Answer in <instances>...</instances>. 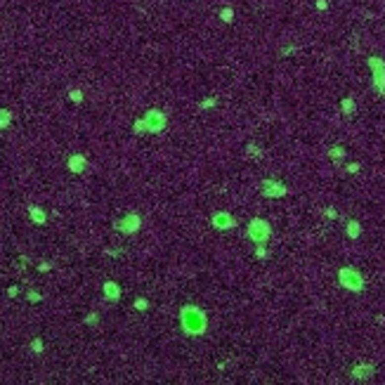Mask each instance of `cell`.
Segmentation results:
<instances>
[{
    "label": "cell",
    "mask_w": 385,
    "mask_h": 385,
    "mask_svg": "<svg viewBox=\"0 0 385 385\" xmlns=\"http://www.w3.org/2000/svg\"><path fill=\"white\" fill-rule=\"evenodd\" d=\"M180 321H182V329L187 333H192V336H199V333L206 331V314L201 310L192 307V305H187L180 312Z\"/></svg>",
    "instance_id": "obj_1"
},
{
    "label": "cell",
    "mask_w": 385,
    "mask_h": 385,
    "mask_svg": "<svg viewBox=\"0 0 385 385\" xmlns=\"http://www.w3.org/2000/svg\"><path fill=\"white\" fill-rule=\"evenodd\" d=\"M132 128H135V132H161V130L166 128V114L151 109V111L144 114V118L135 121Z\"/></svg>",
    "instance_id": "obj_2"
},
{
    "label": "cell",
    "mask_w": 385,
    "mask_h": 385,
    "mask_svg": "<svg viewBox=\"0 0 385 385\" xmlns=\"http://www.w3.org/2000/svg\"><path fill=\"white\" fill-rule=\"evenodd\" d=\"M366 64L371 69V83H374V90L378 95L385 97V62L381 57H369Z\"/></svg>",
    "instance_id": "obj_3"
},
{
    "label": "cell",
    "mask_w": 385,
    "mask_h": 385,
    "mask_svg": "<svg viewBox=\"0 0 385 385\" xmlns=\"http://www.w3.org/2000/svg\"><path fill=\"white\" fill-rule=\"evenodd\" d=\"M338 281H341L342 289H347V291H354V293L364 291V277L354 267H342L338 272Z\"/></svg>",
    "instance_id": "obj_4"
},
{
    "label": "cell",
    "mask_w": 385,
    "mask_h": 385,
    "mask_svg": "<svg viewBox=\"0 0 385 385\" xmlns=\"http://www.w3.org/2000/svg\"><path fill=\"white\" fill-rule=\"evenodd\" d=\"M269 225L265 222V220H260V217H256V220H251V225H248V236L256 241V244H265L269 239Z\"/></svg>",
    "instance_id": "obj_5"
},
{
    "label": "cell",
    "mask_w": 385,
    "mask_h": 385,
    "mask_svg": "<svg viewBox=\"0 0 385 385\" xmlns=\"http://www.w3.org/2000/svg\"><path fill=\"white\" fill-rule=\"evenodd\" d=\"M139 225H142V220H139V215H126L123 220H118L116 222V229L118 232H123V234H132V232H137Z\"/></svg>",
    "instance_id": "obj_6"
},
{
    "label": "cell",
    "mask_w": 385,
    "mask_h": 385,
    "mask_svg": "<svg viewBox=\"0 0 385 385\" xmlns=\"http://www.w3.org/2000/svg\"><path fill=\"white\" fill-rule=\"evenodd\" d=\"M262 194L269 196V199H274V196H284V194H286V187H284L281 182L265 180V182H262Z\"/></svg>",
    "instance_id": "obj_7"
},
{
    "label": "cell",
    "mask_w": 385,
    "mask_h": 385,
    "mask_svg": "<svg viewBox=\"0 0 385 385\" xmlns=\"http://www.w3.org/2000/svg\"><path fill=\"white\" fill-rule=\"evenodd\" d=\"M376 374L374 364H359V366H354L352 369V378L354 381H366V378H371Z\"/></svg>",
    "instance_id": "obj_8"
},
{
    "label": "cell",
    "mask_w": 385,
    "mask_h": 385,
    "mask_svg": "<svg viewBox=\"0 0 385 385\" xmlns=\"http://www.w3.org/2000/svg\"><path fill=\"white\" fill-rule=\"evenodd\" d=\"M213 225L217 229H229V227H234V220L227 213H217V215H213Z\"/></svg>",
    "instance_id": "obj_9"
},
{
    "label": "cell",
    "mask_w": 385,
    "mask_h": 385,
    "mask_svg": "<svg viewBox=\"0 0 385 385\" xmlns=\"http://www.w3.org/2000/svg\"><path fill=\"white\" fill-rule=\"evenodd\" d=\"M104 296H107L111 302H116V300L121 298V289H118L114 281H107V284H104Z\"/></svg>",
    "instance_id": "obj_10"
},
{
    "label": "cell",
    "mask_w": 385,
    "mask_h": 385,
    "mask_svg": "<svg viewBox=\"0 0 385 385\" xmlns=\"http://www.w3.org/2000/svg\"><path fill=\"white\" fill-rule=\"evenodd\" d=\"M86 159H83V156H71V159H69V171L71 172H83L86 171Z\"/></svg>",
    "instance_id": "obj_11"
},
{
    "label": "cell",
    "mask_w": 385,
    "mask_h": 385,
    "mask_svg": "<svg viewBox=\"0 0 385 385\" xmlns=\"http://www.w3.org/2000/svg\"><path fill=\"white\" fill-rule=\"evenodd\" d=\"M345 232H347V236H350V239H359V234H362V225H359L357 220H350V222H347V227H345Z\"/></svg>",
    "instance_id": "obj_12"
},
{
    "label": "cell",
    "mask_w": 385,
    "mask_h": 385,
    "mask_svg": "<svg viewBox=\"0 0 385 385\" xmlns=\"http://www.w3.org/2000/svg\"><path fill=\"white\" fill-rule=\"evenodd\" d=\"M341 109H342V114H345V116H352L354 109H357V107H354V99H352V97H345V99L341 102Z\"/></svg>",
    "instance_id": "obj_13"
},
{
    "label": "cell",
    "mask_w": 385,
    "mask_h": 385,
    "mask_svg": "<svg viewBox=\"0 0 385 385\" xmlns=\"http://www.w3.org/2000/svg\"><path fill=\"white\" fill-rule=\"evenodd\" d=\"M29 213H31V217L36 220V222H38V225H45V213L41 211V208H36V206H33Z\"/></svg>",
    "instance_id": "obj_14"
},
{
    "label": "cell",
    "mask_w": 385,
    "mask_h": 385,
    "mask_svg": "<svg viewBox=\"0 0 385 385\" xmlns=\"http://www.w3.org/2000/svg\"><path fill=\"white\" fill-rule=\"evenodd\" d=\"M10 121H12V114H10V111L0 109V130L7 128V126H10Z\"/></svg>",
    "instance_id": "obj_15"
},
{
    "label": "cell",
    "mask_w": 385,
    "mask_h": 385,
    "mask_svg": "<svg viewBox=\"0 0 385 385\" xmlns=\"http://www.w3.org/2000/svg\"><path fill=\"white\" fill-rule=\"evenodd\" d=\"M329 156H331L333 161H342V159H345V149H342V147H331Z\"/></svg>",
    "instance_id": "obj_16"
},
{
    "label": "cell",
    "mask_w": 385,
    "mask_h": 385,
    "mask_svg": "<svg viewBox=\"0 0 385 385\" xmlns=\"http://www.w3.org/2000/svg\"><path fill=\"white\" fill-rule=\"evenodd\" d=\"M256 256H257V257H265V256H267V248L262 246V244H257V248H256Z\"/></svg>",
    "instance_id": "obj_17"
},
{
    "label": "cell",
    "mask_w": 385,
    "mask_h": 385,
    "mask_svg": "<svg viewBox=\"0 0 385 385\" xmlns=\"http://www.w3.org/2000/svg\"><path fill=\"white\" fill-rule=\"evenodd\" d=\"M220 17H222V22H232V10H229V7H227V10H222V14H220Z\"/></svg>",
    "instance_id": "obj_18"
},
{
    "label": "cell",
    "mask_w": 385,
    "mask_h": 385,
    "mask_svg": "<svg viewBox=\"0 0 385 385\" xmlns=\"http://www.w3.org/2000/svg\"><path fill=\"white\" fill-rule=\"evenodd\" d=\"M71 99H74V102H81V99H83L81 90H71Z\"/></svg>",
    "instance_id": "obj_19"
},
{
    "label": "cell",
    "mask_w": 385,
    "mask_h": 385,
    "mask_svg": "<svg viewBox=\"0 0 385 385\" xmlns=\"http://www.w3.org/2000/svg\"><path fill=\"white\" fill-rule=\"evenodd\" d=\"M135 307H137V310H144V307H147V300H144V298H137Z\"/></svg>",
    "instance_id": "obj_20"
},
{
    "label": "cell",
    "mask_w": 385,
    "mask_h": 385,
    "mask_svg": "<svg viewBox=\"0 0 385 385\" xmlns=\"http://www.w3.org/2000/svg\"><path fill=\"white\" fill-rule=\"evenodd\" d=\"M347 172H359V163H350V166H347Z\"/></svg>",
    "instance_id": "obj_21"
},
{
    "label": "cell",
    "mask_w": 385,
    "mask_h": 385,
    "mask_svg": "<svg viewBox=\"0 0 385 385\" xmlns=\"http://www.w3.org/2000/svg\"><path fill=\"white\" fill-rule=\"evenodd\" d=\"M326 7H329L326 0H317V10H326Z\"/></svg>",
    "instance_id": "obj_22"
},
{
    "label": "cell",
    "mask_w": 385,
    "mask_h": 385,
    "mask_svg": "<svg viewBox=\"0 0 385 385\" xmlns=\"http://www.w3.org/2000/svg\"><path fill=\"white\" fill-rule=\"evenodd\" d=\"M33 350H36V352H41V350H43V342H41V341H33Z\"/></svg>",
    "instance_id": "obj_23"
},
{
    "label": "cell",
    "mask_w": 385,
    "mask_h": 385,
    "mask_svg": "<svg viewBox=\"0 0 385 385\" xmlns=\"http://www.w3.org/2000/svg\"><path fill=\"white\" fill-rule=\"evenodd\" d=\"M29 300H31V302H38V300H41V296H38V293H29Z\"/></svg>",
    "instance_id": "obj_24"
},
{
    "label": "cell",
    "mask_w": 385,
    "mask_h": 385,
    "mask_svg": "<svg viewBox=\"0 0 385 385\" xmlns=\"http://www.w3.org/2000/svg\"><path fill=\"white\" fill-rule=\"evenodd\" d=\"M324 213H326V217H336V211H333V208H326Z\"/></svg>",
    "instance_id": "obj_25"
},
{
    "label": "cell",
    "mask_w": 385,
    "mask_h": 385,
    "mask_svg": "<svg viewBox=\"0 0 385 385\" xmlns=\"http://www.w3.org/2000/svg\"><path fill=\"white\" fill-rule=\"evenodd\" d=\"M86 321H87V324H95V321H97V314H90Z\"/></svg>",
    "instance_id": "obj_26"
}]
</instances>
